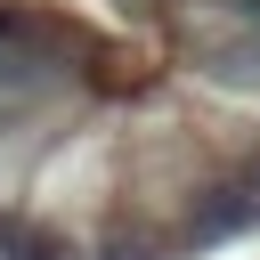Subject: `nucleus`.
Returning a JSON list of instances; mask_svg holds the SVG:
<instances>
[{
	"label": "nucleus",
	"instance_id": "f257e3e1",
	"mask_svg": "<svg viewBox=\"0 0 260 260\" xmlns=\"http://www.w3.org/2000/svg\"><path fill=\"white\" fill-rule=\"evenodd\" d=\"M244 16H252V32H260V0H244Z\"/></svg>",
	"mask_w": 260,
	"mask_h": 260
}]
</instances>
